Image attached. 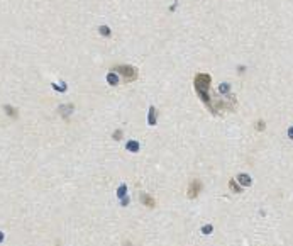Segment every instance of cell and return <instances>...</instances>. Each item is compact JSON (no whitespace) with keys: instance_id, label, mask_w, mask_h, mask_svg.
Listing matches in <instances>:
<instances>
[{"instance_id":"4","label":"cell","mask_w":293,"mask_h":246,"mask_svg":"<svg viewBox=\"0 0 293 246\" xmlns=\"http://www.w3.org/2000/svg\"><path fill=\"white\" fill-rule=\"evenodd\" d=\"M141 202H143L146 207H154V199L149 197L148 193H143V195H141Z\"/></svg>"},{"instance_id":"3","label":"cell","mask_w":293,"mask_h":246,"mask_svg":"<svg viewBox=\"0 0 293 246\" xmlns=\"http://www.w3.org/2000/svg\"><path fill=\"white\" fill-rule=\"evenodd\" d=\"M202 192V182L200 180H191V183H190V187H188V197L190 199H195V197H198V193Z\"/></svg>"},{"instance_id":"5","label":"cell","mask_w":293,"mask_h":246,"mask_svg":"<svg viewBox=\"0 0 293 246\" xmlns=\"http://www.w3.org/2000/svg\"><path fill=\"white\" fill-rule=\"evenodd\" d=\"M237 180L242 185H251V177H249V175H246V173H241V175L237 177Z\"/></svg>"},{"instance_id":"12","label":"cell","mask_w":293,"mask_h":246,"mask_svg":"<svg viewBox=\"0 0 293 246\" xmlns=\"http://www.w3.org/2000/svg\"><path fill=\"white\" fill-rule=\"evenodd\" d=\"M220 92H222V94H227V92H229V85H227V83L220 85Z\"/></svg>"},{"instance_id":"6","label":"cell","mask_w":293,"mask_h":246,"mask_svg":"<svg viewBox=\"0 0 293 246\" xmlns=\"http://www.w3.org/2000/svg\"><path fill=\"white\" fill-rule=\"evenodd\" d=\"M107 80H109L112 85H117L119 83V78H117V75L115 73H109V76H107Z\"/></svg>"},{"instance_id":"14","label":"cell","mask_w":293,"mask_h":246,"mask_svg":"<svg viewBox=\"0 0 293 246\" xmlns=\"http://www.w3.org/2000/svg\"><path fill=\"white\" fill-rule=\"evenodd\" d=\"M2 239H4V234H2V232H0V241H2Z\"/></svg>"},{"instance_id":"7","label":"cell","mask_w":293,"mask_h":246,"mask_svg":"<svg viewBox=\"0 0 293 246\" xmlns=\"http://www.w3.org/2000/svg\"><path fill=\"white\" fill-rule=\"evenodd\" d=\"M156 122V112H154V109H151L149 112V124H154Z\"/></svg>"},{"instance_id":"13","label":"cell","mask_w":293,"mask_h":246,"mask_svg":"<svg viewBox=\"0 0 293 246\" xmlns=\"http://www.w3.org/2000/svg\"><path fill=\"white\" fill-rule=\"evenodd\" d=\"M120 136H122V131H117L115 132V139H120Z\"/></svg>"},{"instance_id":"10","label":"cell","mask_w":293,"mask_h":246,"mask_svg":"<svg viewBox=\"0 0 293 246\" xmlns=\"http://www.w3.org/2000/svg\"><path fill=\"white\" fill-rule=\"evenodd\" d=\"M229 187H231V188H234L236 192H241V188L236 185V182H234V180H231V182H229Z\"/></svg>"},{"instance_id":"2","label":"cell","mask_w":293,"mask_h":246,"mask_svg":"<svg viewBox=\"0 0 293 246\" xmlns=\"http://www.w3.org/2000/svg\"><path fill=\"white\" fill-rule=\"evenodd\" d=\"M115 70H117V73L124 78V82H132V80L137 78V70L132 68V66L124 65V66H117Z\"/></svg>"},{"instance_id":"11","label":"cell","mask_w":293,"mask_h":246,"mask_svg":"<svg viewBox=\"0 0 293 246\" xmlns=\"http://www.w3.org/2000/svg\"><path fill=\"white\" fill-rule=\"evenodd\" d=\"M5 109H7V114H9V116H12V117L17 116V112H14V109H12V107H9V105H7Z\"/></svg>"},{"instance_id":"9","label":"cell","mask_w":293,"mask_h":246,"mask_svg":"<svg viewBox=\"0 0 293 246\" xmlns=\"http://www.w3.org/2000/svg\"><path fill=\"white\" fill-rule=\"evenodd\" d=\"M100 32H102L103 36H110V29L107 27V26H102V27H100Z\"/></svg>"},{"instance_id":"8","label":"cell","mask_w":293,"mask_h":246,"mask_svg":"<svg viewBox=\"0 0 293 246\" xmlns=\"http://www.w3.org/2000/svg\"><path fill=\"white\" fill-rule=\"evenodd\" d=\"M127 148H129V151H137V148H139V144L134 143V141H130L129 144H127Z\"/></svg>"},{"instance_id":"1","label":"cell","mask_w":293,"mask_h":246,"mask_svg":"<svg viewBox=\"0 0 293 246\" xmlns=\"http://www.w3.org/2000/svg\"><path fill=\"white\" fill-rule=\"evenodd\" d=\"M208 88H210V75L207 73H198L195 76V90L200 95L203 102L210 104V97H208Z\"/></svg>"}]
</instances>
